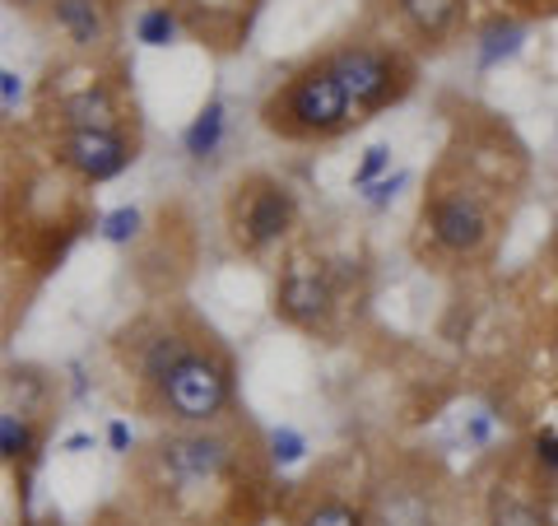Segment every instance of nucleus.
I'll return each mask as SVG.
<instances>
[{"label":"nucleus","mask_w":558,"mask_h":526,"mask_svg":"<svg viewBox=\"0 0 558 526\" xmlns=\"http://www.w3.org/2000/svg\"><path fill=\"white\" fill-rule=\"evenodd\" d=\"M247 433H233L223 425L205 429H168L145 447L140 457V485L149 499L163 503V513H219L238 507L260 489V457Z\"/></svg>","instance_id":"nucleus-1"},{"label":"nucleus","mask_w":558,"mask_h":526,"mask_svg":"<svg viewBox=\"0 0 558 526\" xmlns=\"http://www.w3.org/2000/svg\"><path fill=\"white\" fill-rule=\"evenodd\" d=\"M387 164H391V150L387 145H368L363 150V159H359V168H354V187L368 191L377 182V172H387Z\"/></svg>","instance_id":"nucleus-22"},{"label":"nucleus","mask_w":558,"mask_h":526,"mask_svg":"<svg viewBox=\"0 0 558 526\" xmlns=\"http://www.w3.org/2000/svg\"><path fill=\"white\" fill-rule=\"evenodd\" d=\"M531 462H535V470L545 480H558V433L554 429H539L531 438Z\"/></svg>","instance_id":"nucleus-21"},{"label":"nucleus","mask_w":558,"mask_h":526,"mask_svg":"<svg viewBox=\"0 0 558 526\" xmlns=\"http://www.w3.org/2000/svg\"><path fill=\"white\" fill-rule=\"evenodd\" d=\"M368 526H447L442 480L424 462H396L368 485Z\"/></svg>","instance_id":"nucleus-7"},{"label":"nucleus","mask_w":558,"mask_h":526,"mask_svg":"<svg viewBox=\"0 0 558 526\" xmlns=\"http://www.w3.org/2000/svg\"><path fill=\"white\" fill-rule=\"evenodd\" d=\"M47 526H61V522H47Z\"/></svg>","instance_id":"nucleus-27"},{"label":"nucleus","mask_w":558,"mask_h":526,"mask_svg":"<svg viewBox=\"0 0 558 526\" xmlns=\"http://www.w3.org/2000/svg\"><path fill=\"white\" fill-rule=\"evenodd\" d=\"M521 38H526L521 20H502V14H498L494 24H484V28H480V65H498V61L517 57Z\"/></svg>","instance_id":"nucleus-17"},{"label":"nucleus","mask_w":558,"mask_h":526,"mask_svg":"<svg viewBox=\"0 0 558 526\" xmlns=\"http://www.w3.org/2000/svg\"><path fill=\"white\" fill-rule=\"evenodd\" d=\"M340 308L336 275L322 256H289L275 279V318L299 331H326Z\"/></svg>","instance_id":"nucleus-8"},{"label":"nucleus","mask_w":558,"mask_h":526,"mask_svg":"<svg viewBox=\"0 0 558 526\" xmlns=\"http://www.w3.org/2000/svg\"><path fill=\"white\" fill-rule=\"evenodd\" d=\"M51 154L65 172L80 182H112L135 164V135L126 127H84V131H57Z\"/></svg>","instance_id":"nucleus-9"},{"label":"nucleus","mask_w":558,"mask_h":526,"mask_svg":"<svg viewBox=\"0 0 558 526\" xmlns=\"http://www.w3.org/2000/svg\"><path fill=\"white\" fill-rule=\"evenodd\" d=\"M154 419H163L172 429H205L223 425L233 410V359L219 345L215 331H201L196 345L140 396Z\"/></svg>","instance_id":"nucleus-2"},{"label":"nucleus","mask_w":558,"mask_h":526,"mask_svg":"<svg viewBox=\"0 0 558 526\" xmlns=\"http://www.w3.org/2000/svg\"><path fill=\"white\" fill-rule=\"evenodd\" d=\"M488 526H554L545 499L521 494L517 485H494L488 494Z\"/></svg>","instance_id":"nucleus-13"},{"label":"nucleus","mask_w":558,"mask_h":526,"mask_svg":"<svg viewBox=\"0 0 558 526\" xmlns=\"http://www.w3.org/2000/svg\"><path fill=\"white\" fill-rule=\"evenodd\" d=\"M549 5H554V0H549Z\"/></svg>","instance_id":"nucleus-28"},{"label":"nucleus","mask_w":558,"mask_h":526,"mask_svg":"<svg viewBox=\"0 0 558 526\" xmlns=\"http://www.w3.org/2000/svg\"><path fill=\"white\" fill-rule=\"evenodd\" d=\"M396 5L424 43H442L461 20V0H396Z\"/></svg>","instance_id":"nucleus-14"},{"label":"nucleus","mask_w":558,"mask_h":526,"mask_svg":"<svg viewBox=\"0 0 558 526\" xmlns=\"http://www.w3.org/2000/svg\"><path fill=\"white\" fill-rule=\"evenodd\" d=\"M84 447H94V433H75V438L65 443V452H84Z\"/></svg>","instance_id":"nucleus-26"},{"label":"nucleus","mask_w":558,"mask_h":526,"mask_svg":"<svg viewBox=\"0 0 558 526\" xmlns=\"http://www.w3.org/2000/svg\"><path fill=\"white\" fill-rule=\"evenodd\" d=\"M98 234L108 238V242H131L140 234V210L135 205H121V210H112V215H102Z\"/></svg>","instance_id":"nucleus-20"},{"label":"nucleus","mask_w":558,"mask_h":526,"mask_svg":"<svg viewBox=\"0 0 558 526\" xmlns=\"http://www.w3.org/2000/svg\"><path fill=\"white\" fill-rule=\"evenodd\" d=\"M223 224H229V238L238 252L260 256L293 234L299 201H293V191L275 172H247V178L233 182V196L223 205Z\"/></svg>","instance_id":"nucleus-5"},{"label":"nucleus","mask_w":558,"mask_h":526,"mask_svg":"<svg viewBox=\"0 0 558 526\" xmlns=\"http://www.w3.org/2000/svg\"><path fill=\"white\" fill-rule=\"evenodd\" d=\"M289 526H368V507L344 499L340 489L303 485V494L284 507Z\"/></svg>","instance_id":"nucleus-12"},{"label":"nucleus","mask_w":558,"mask_h":526,"mask_svg":"<svg viewBox=\"0 0 558 526\" xmlns=\"http://www.w3.org/2000/svg\"><path fill=\"white\" fill-rule=\"evenodd\" d=\"M0 452H5L10 466L33 462V452H38V425H33V415H24V410L0 415Z\"/></svg>","instance_id":"nucleus-16"},{"label":"nucleus","mask_w":558,"mask_h":526,"mask_svg":"<svg viewBox=\"0 0 558 526\" xmlns=\"http://www.w3.org/2000/svg\"><path fill=\"white\" fill-rule=\"evenodd\" d=\"M84 127H126V103L108 80H80L75 89L57 98V131H84Z\"/></svg>","instance_id":"nucleus-10"},{"label":"nucleus","mask_w":558,"mask_h":526,"mask_svg":"<svg viewBox=\"0 0 558 526\" xmlns=\"http://www.w3.org/2000/svg\"><path fill=\"white\" fill-rule=\"evenodd\" d=\"M405 187V172H391V178H381V182H373L368 191H363V201H368L373 210H381V205H391L396 201V191Z\"/></svg>","instance_id":"nucleus-23"},{"label":"nucleus","mask_w":558,"mask_h":526,"mask_svg":"<svg viewBox=\"0 0 558 526\" xmlns=\"http://www.w3.org/2000/svg\"><path fill=\"white\" fill-rule=\"evenodd\" d=\"M0 89H5V112L14 117V112H20V98H24V84H20V75H14L10 65L0 70Z\"/></svg>","instance_id":"nucleus-24"},{"label":"nucleus","mask_w":558,"mask_h":526,"mask_svg":"<svg viewBox=\"0 0 558 526\" xmlns=\"http://www.w3.org/2000/svg\"><path fill=\"white\" fill-rule=\"evenodd\" d=\"M223 103L219 98H209L205 108L196 112V121L186 127V135H182V145H186V154L191 159H215L219 154V145H223Z\"/></svg>","instance_id":"nucleus-15"},{"label":"nucleus","mask_w":558,"mask_h":526,"mask_svg":"<svg viewBox=\"0 0 558 526\" xmlns=\"http://www.w3.org/2000/svg\"><path fill=\"white\" fill-rule=\"evenodd\" d=\"M418 224H424L433 252L447 261H480L498 234L488 187H480L470 172H457V168H442L428 182L424 205H418Z\"/></svg>","instance_id":"nucleus-4"},{"label":"nucleus","mask_w":558,"mask_h":526,"mask_svg":"<svg viewBox=\"0 0 558 526\" xmlns=\"http://www.w3.org/2000/svg\"><path fill=\"white\" fill-rule=\"evenodd\" d=\"M47 14L80 51H98L112 38V0H47Z\"/></svg>","instance_id":"nucleus-11"},{"label":"nucleus","mask_w":558,"mask_h":526,"mask_svg":"<svg viewBox=\"0 0 558 526\" xmlns=\"http://www.w3.org/2000/svg\"><path fill=\"white\" fill-rule=\"evenodd\" d=\"M178 33H182V20L172 5H149V10L135 14V38L145 47H172Z\"/></svg>","instance_id":"nucleus-18"},{"label":"nucleus","mask_w":558,"mask_h":526,"mask_svg":"<svg viewBox=\"0 0 558 526\" xmlns=\"http://www.w3.org/2000/svg\"><path fill=\"white\" fill-rule=\"evenodd\" d=\"M330 70L340 75L344 94L354 98L359 117H373V112H387L391 103H400L414 89V61L405 57L400 47L391 43H344L336 51H326Z\"/></svg>","instance_id":"nucleus-6"},{"label":"nucleus","mask_w":558,"mask_h":526,"mask_svg":"<svg viewBox=\"0 0 558 526\" xmlns=\"http://www.w3.org/2000/svg\"><path fill=\"white\" fill-rule=\"evenodd\" d=\"M303 452H307V443H303L299 429H275L266 438V462L270 466H293V462H303Z\"/></svg>","instance_id":"nucleus-19"},{"label":"nucleus","mask_w":558,"mask_h":526,"mask_svg":"<svg viewBox=\"0 0 558 526\" xmlns=\"http://www.w3.org/2000/svg\"><path fill=\"white\" fill-rule=\"evenodd\" d=\"M108 443H112V452H131L135 438H131V425H126V419H112V425H108Z\"/></svg>","instance_id":"nucleus-25"},{"label":"nucleus","mask_w":558,"mask_h":526,"mask_svg":"<svg viewBox=\"0 0 558 526\" xmlns=\"http://www.w3.org/2000/svg\"><path fill=\"white\" fill-rule=\"evenodd\" d=\"M354 121H363V117L326 57L307 61L299 75H289L260 103V127L284 135V140H336L354 127Z\"/></svg>","instance_id":"nucleus-3"}]
</instances>
